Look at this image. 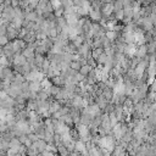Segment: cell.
Returning <instances> with one entry per match:
<instances>
[{"label":"cell","mask_w":156,"mask_h":156,"mask_svg":"<svg viewBox=\"0 0 156 156\" xmlns=\"http://www.w3.org/2000/svg\"><path fill=\"white\" fill-rule=\"evenodd\" d=\"M74 149H76L77 151H79V153H83V154L87 151V146L84 145V143L82 140L74 143Z\"/></svg>","instance_id":"277c9868"},{"label":"cell","mask_w":156,"mask_h":156,"mask_svg":"<svg viewBox=\"0 0 156 156\" xmlns=\"http://www.w3.org/2000/svg\"><path fill=\"white\" fill-rule=\"evenodd\" d=\"M40 88H42V84L39 82H31V84H30V90L32 93H39Z\"/></svg>","instance_id":"3957f363"},{"label":"cell","mask_w":156,"mask_h":156,"mask_svg":"<svg viewBox=\"0 0 156 156\" xmlns=\"http://www.w3.org/2000/svg\"><path fill=\"white\" fill-rule=\"evenodd\" d=\"M17 5H20V3H19V1H15V0H14V1H11V6H12V8L17 6Z\"/></svg>","instance_id":"d6986e66"},{"label":"cell","mask_w":156,"mask_h":156,"mask_svg":"<svg viewBox=\"0 0 156 156\" xmlns=\"http://www.w3.org/2000/svg\"><path fill=\"white\" fill-rule=\"evenodd\" d=\"M3 4H4V3H3V1H0V6H1V5H3Z\"/></svg>","instance_id":"44dd1931"},{"label":"cell","mask_w":156,"mask_h":156,"mask_svg":"<svg viewBox=\"0 0 156 156\" xmlns=\"http://www.w3.org/2000/svg\"><path fill=\"white\" fill-rule=\"evenodd\" d=\"M112 10H113V5L112 4H107L104 6V14H105L106 16H110L112 12Z\"/></svg>","instance_id":"9c48e42d"},{"label":"cell","mask_w":156,"mask_h":156,"mask_svg":"<svg viewBox=\"0 0 156 156\" xmlns=\"http://www.w3.org/2000/svg\"><path fill=\"white\" fill-rule=\"evenodd\" d=\"M106 39L107 40H113L115 38L117 37V34H116V32H112V31H109V32H106Z\"/></svg>","instance_id":"7c38bea8"},{"label":"cell","mask_w":156,"mask_h":156,"mask_svg":"<svg viewBox=\"0 0 156 156\" xmlns=\"http://www.w3.org/2000/svg\"><path fill=\"white\" fill-rule=\"evenodd\" d=\"M91 72V67L89 66V65H84V66H82V68L79 70V73L82 74V76H87V74H89Z\"/></svg>","instance_id":"52a82bcc"},{"label":"cell","mask_w":156,"mask_h":156,"mask_svg":"<svg viewBox=\"0 0 156 156\" xmlns=\"http://www.w3.org/2000/svg\"><path fill=\"white\" fill-rule=\"evenodd\" d=\"M126 53L129 54V55H133V54L137 53V49L134 48V45H133V44H128L126 47Z\"/></svg>","instance_id":"8fae6325"},{"label":"cell","mask_w":156,"mask_h":156,"mask_svg":"<svg viewBox=\"0 0 156 156\" xmlns=\"http://www.w3.org/2000/svg\"><path fill=\"white\" fill-rule=\"evenodd\" d=\"M123 16H124V12H123V10H121V11H117V14H116V17L118 20H122L123 19Z\"/></svg>","instance_id":"ac0fdd59"},{"label":"cell","mask_w":156,"mask_h":156,"mask_svg":"<svg viewBox=\"0 0 156 156\" xmlns=\"http://www.w3.org/2000/svg\"><path fill=\"white\" fill-rule=\"evenodd\" d=\"M17 36H19V31L10 23V26H8V32H6V37L8 39H15Z\"/></svg>","instance_id":"7a4b0ae2"},{"label":"cell","mask_w":156,"mask_h":156,"mask_svg":"<svg viewBox=\"0 0 156 156\" xmlns=\"http://www.w3.org/2000/svg\"><path fill=\"white\" fill-rule=\"evenodd\" d=\"M8 131H9V126L6 124V123H4V124H1L0 126V133H8Z\"/></svg>","instance_id":"e0dca14e"},{"label":"cell","mask_w":156,"mask_h":156,"mask_svg":"<svg viewBox=\"0 0 156 156\" xmlns=\"http://www.w3.org/2000/svg\"><path fill=\"white\" fill-rule=\"evenodd\" d=\"M71 68L73 71H77V70H80L82 68V66H80V63L79 62H71Z\"/></svg>","instance_id":"2e32d148"},{"label":"cell","mask_w":156,"mask_h":156,"mask_svg":"<svg viewBox=\"0 0 156 156\" xmlns=\"http://www.w3.org/2000/svg\"><path fill=\"white\" fill-rule=\"evenodd\" d=\"M44 60H45V59H43V56H42V55H36V59H34L36 66L42 67V66H43V63H44Z\"/></svg>","instance_id":"30bf717a"},{"label":"cell","mask_w":156,"mask_h":156,"mask_svg":"<svg viewBox=\"0 0 156 156\" xmlns=\"http://www.w3.org/2000/svg\"><path fill=\"white\" fill-rule=\"evenodd\" d=\"M9 44V39L6 36H0V47H6Z\"/></svg>","instance_id":"4fadbf2b"},{"label":"cell","mask_w":156,"mask_h":156,"mask_svg":"<svg viewBox=\"0 0 156 156\" xmlns=\"http://www.w3.org/2000/svg\"><path fill=\"white\" fill-rule=\"evenodd\" d=\"M16 156H25V155H23V154H17Z\"/></svg>","instance_id":"ffe728a7"},{"label":"cell","mask_w":156,"mask_h":156,"mask_svg":"<svg viewBox=\"0 0 156 156\" xmlns=\"http://www.w3.org/2000/svg\"><path fill=\"white\" fill-rule=\"evenodd\" d=\"M61 110V106H60V104L59 102H53V104H50V107H49V112L50 113H56L57 111H60Z\"/></svg>","instance_id":"5b68a950"},{"label":"cell","mask_w":156,"mask_h":156,"mask_svg":"<svg viewBox=\"0 0 156 156\" xmlns=\"http://www.w3.org/2000/svg\"><path fill=\"white\" fill-rule=\"evenodd\" d=\"M26 62H27L26 57L22 55V54L19 53V54L15 55V57H14V65H15V66H23Z\"/></svg>","instance_id":"6da1fadb"},{"label":"cell","mask_w":156,"mask_h":156,"mask_svg":"<svg viewBox=\"0 0 156 156\" xmlns=\"http://www.w3.org/2000/svg\"><path fill=\"white\" fill-rule=\"evenodd\" d=\"M0 65H1L3 67H8L9 61H8V57L6 56H4V55L0 56Z\"/></svg>","instance_id":"5bb4252c"},{"label":"cell","mask_w":156,"mask_h":156,"mask_svg":"<svg viewBox=\"0 0 156 156\" xmlns=\"http://www.w3.org/2000/svg\"><path fill=\"white\" fill-rule=\"evenodd\" d=\"M72 104H73L74 107H82L83 106V99L80 96H74Z\"/></svg>","instance_id":"8992f818"},{"label":"cell","mask_w":156,"mask_h":156,"mask_svg":"<svg viewBox=\"0 0 156 156\" xmlns=\"http://www.w3.org/2000/svg\"><path fill=\"white\" fill-rule=\"evenodd\" d=\"M101 54H104L102 53V49H100V48H98V49H94V51H93V57L94 59H98Z\"/></svg>","instance_id":"9a60e30c"},{"label":"cell","mask_w":156,"mask_h":156,"mask_svg":"<svg viewBox=\"0 0 156 156\" xmlns=\"http://www.w3.org/2000/svg\"><path fill=\"white\" fill-rule=\"evenodd\" d=\"M90 17H91V20H94V21H99L100 20V14H99V11H96V10H91L90 12H89Z\"/></svg>","instance_id":"ba28073f"}]
</instances>
